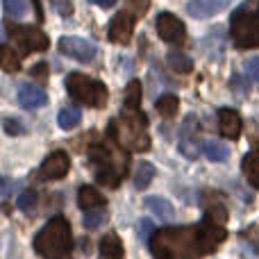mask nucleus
<instances>
[{"label":"nucleus","instance_id":"1","mask_svg":"<svg viewBox=\"0 0 259 259\" xmlns=\"http://www.w3.org/2000/svg\"><path fill=\"white\" fill-rule=\"evenodd\" d=\"M225 239V225L205 216L202 223L196 225L157 230L148 246L155 259H200L211 255Z\"/></svg>","mask_w":259,"mask_h":259},{"label":"nucleus","instance_id":"2","mask_svg":"<svg viewBox=\"0 0 259 259\" xmlns=\"http://www.w3.org/2000/svg\"><path fill=\"white\" fill-rule=\"evenodd\" d=\"M89 164L96 173L98 184L107 189H116L127 175L130 159L127 152L112 139H96L89 146Z\"/></svg>","mask_w":259,"mask_h":259},{"label":"nucleus","instance_id":"3","mask_svg":"<svg viewBox=\"0 0 259 259\" xmlns=\"http://www.w3.org/2000/svg\"><path fill=\"white\" fill-rule=\"evenodd\" d=\"M107 137L116 141L125 152H146L150 148L146 114H141V109L123 107V112L109 121Z\"/></svg>","mask_w":259,"mask_h":259},{"label":"nucleus","instance_id":"4","mask_svg":"<svg viewBox=\"0 0 259 259\" xmlns=\"http://www.w3.org/2000/svg\"><path fill=\"white\" fill-rule=\"evenodd\" d=\"M34 250L44 259H73V234L64 216L50 219L34 237Z\"/></svg>","mask_w":259,"mask_h":259},{"label":"nucleus","instance_id":"5","mask_svg":"<svg viewBox=\"0 0 259 259\" xmlns=\"http://www.w3.org/2000/svg\"><path fill=\"white\" fill-rule=\"evenodd\" d=\"M230 34L237 48H259V0H246L237 7L230 21Z\"/></svg>","mask_w":259,"mask_h":259},{"label":"nucleus","instance_id":"6","mask_svg":"<svg viewBox=\"0 0 259 259\" xmlns=\"http://www.w3.org/2000/svg\"><path fill=\"white\" fill-rule=\"evenodd\" d=\"M66 91L73 100L87 105V107H105L107 105V87L100 80H94L89 75H82V73H71L66 77Z\"/></svg>","mask_w":259,"mask_h":259},{"label":"nucleus","instance_id":"7","mask_svg":"<svg viewBox=\"0 0 259 259\" xmlns=\"http://www.w3.org/2000/svg\"><path fill=\"white\" fill-rule=\"evenodd\" d=\"M7 36L16 44V48L21 50V57L23 55H30V53H44V50H48V46H50L46 32H41L39 27H34V25L14 27V30L7 32Z\"/></svg>","mask_w":259,"mask_h":259},{"label":"nucleus","instance_id":"8","mask_svg":"<svg viewBox=\"0 0 259 259\" xmlns=\"http://www.w3.org/2000/svg\"><path fill=\"white\" fill-rule=\"evenodd\" d=\"M196 116L193 114H189L187 118H184V123L180 125V152H182L187 159H198L200 157V150H205V143H200V139L196 137Z\"/></svg>","mask_w":259,"mask_h":259},{"label":"nucleus","instance_id":"9","mask_svg":"<svg viewBox=\"0 0 259 259\" xmlns=\"http://www.w3.org/2000/svg\"><path fill=\"white\" fill-rule=\"evenodd\" d=\"M155 27H157V34H159L166 44L178 46V44H182L184 36H187V27H184V23L170 12H161L155 21Z\"/></svg>","mask_w":259,"mask_h":259},{"label":"nucleus","instance_id":"10","mask_svg":"<svg viewBox=\"0 0 259 259\" xmlns=\"http://www.w3.org/2000/svg\"><path fill=\"white\" fill-rule=\"evenodd\" d=\"M59 53L75 59V62L89 64L96 59V46H91L89 41L80 39V36H62L59 39Z\"/></svg>","mask_w":259,"mask_h":259},{"label":"nucleus","instance_id":"11","mask_svg":"<svg viewBox=\"0 0 259 259\" xmlns=\"http://www.w3.org/2000/svg\"><path fill=\"white\" fill-rule=\"evenodd\" d=\"M68 168H71L68 155L64 150H55V152H50L44 159V164H41L39 180H46V182H48V180H62L64 175L68 173Z\"/></svg>","mask_w":259,"mask_h":259},{"label":"nucleus","instance_id":"12","mask_svg":"<svg viewBox=\"0 0 259 259\" xmlns=\"http://www.w3.org/2000/svg\"><path fill=\"white\" fill-rule=\"evenodd\" d=\"M134 21H137V14L127 12V9L125 12H118L107 27L109 41H114V44H127L130 36H132V30H134Z\"/></svg>","mask_w":259,"mask_h":259},{"label":"nucleus","instance_id":"13","mask_svg":"<svg viewBox=\"0 0 259 259\" xmlns=\"http://www.w3.org/2000/svg\"><path fill=\"white\" fill-rule=\"evenodd\" d=\"M16 98H18V105H21V107L36 109V107H41V105H46L48 96H46V91L36 84H21L16 91Z\"/></svg>","mask_w":259,"mask_h":259},{"label":"nucleus","instance_id":"14","mask_svg":"<svg viewBox=\"0 0 259 259\" xmlns=\"http://www.w3.org/2000/svg\"><path fill=\"white\" fill-rule=\"evenodd\" d=\"M232 0H191L187 5V12L191 14L193 18H209L214 14L223 12Z\"/></svg>","mask_w":259,"mask_h":259},{"label":"nucleus","instance_id":"15","mask_svg":"<svg viewBox=\"0 0 259 259\" xmlns=\"http://www.w3.org/2000/svg\"><path fill=\"white\" fill-rule=\"evenodd\" d=\"M219 130L225 139H239L241 134V116L234 109H219Z\"/></svg>","mask_w":259,"mask_h":259},{"label":"nucleus","instance_id":"16","mask_svg":"<svg viewBox=\"0 0 259 259\" xmlns=\"http://www.w3.org/2000/svg\"><path fill=\"white\" fill-rule=\"evenodd\" d=\"M77 205L82 207L84 211H94V209H105L107 200L100 191H96L94 187H82L77 191Z\"/></svg>","mask_w":259,"mask_h":259},{"label":"nucleus","instance_id":"17","mask_svg":"<svg viewBox=\"0 0 259 259\" xmlns=\"http://www.w3.org/2000/svg\"><path fill=\"white\" fill-rule=\"evenodd\" d=\"M143 205H146L155 216H159L164 223H170V221L175 219L173 205H170L168 200H164V198H159V196H148L146 200H143Z\"/></svg>","mask_w":259,"mask_h":259},{"label":"nucleus","instance_id":"18","mask_svg":"<svg viewBox=\"0 0 259 259\" xmlns=\"http://www.w3.org/2000/svg\"><path fill=\"white\" fill-rule=\"evenodd\" d=\"M100 259H123V241L116 232H109L100 239Z\"/></svg>","mask_w":259,"mask_h":259},{"label":"nucleus","instance_id":"19","mask_svg":"<svg viewBox=\"0 0 259 259\" xmlns=\"http://www.w3.org/2000/svg\"><path fill=\"white\" fill-rule=\"evenodd\" d=\"M243 175H246L248 184L259 191V152H248L243 157Z\"/></svg>","mask_w":259,"mask_h":259},{"label":"nucleus","instance_id":"20","mask_svg":"<svg viewBox=\"0 0 259 259\" xmlns=\"http://www.w3.org/2000/svg\"><path fill=\"white\" fill-rule=\"evenodd\" d=\"M0 66L7 73L18 71V68H21V55H18V50H14L12 46L5 44L3 48H0Z\"/></svg>","mask_w":259,"mask_h":259},{"label":"nucleus","instance_id":"21","mask_svg":"<svg viewBox=\"0 0 259 259\" xmlns=\"http://www.w3.org/2000/svg\"><path fill=\"white\" fill-rule=\"evenodd\" d=\"M178 107H180V100H178V96H173V94L159 96V98H157V103H155V109L164 118L175 116V114H178Z\"/></svg>","mask_w":259,"mask_h":259},{"label":"nucleus","instance_id":"22","mask_svg":"<svg viewBox=\"0 0 259 259\" xmlns=\"http://www.w3.org/2000/svg\"><path fill=\"white\" fill-rule=\"evenodd\" d=\"M168 66L173 68L175 73H191L193 71V62L182 53V50H170L168 53Z\"/></svg>","mask_w":259,"mask_h":259},{"label":"nucleus","instance_id":"23","mask_svg":"<svg viewBox=\"0 0 259 259\" xmlns=\"http://www.w3.org/2000/svg\"><path fill=\"white\" fill-rule=\"evenodd\" d=\"M57 123H59V127L62 130H73V127H77L82 123V112L77 107H66V109H62L59 112V116H57Z\"/></svg>","mask_w":259,"mask_h":259},{"label":"nucleus","instance_id":"24","mask_svg":"<svg viewBox=\"0 0 259 259\" xmlns=\"http://www.w3.org/2000/svg\"><path fill=\"white\" fill-rule=\"evenodd\" d=\"M141 94H143L141 82H139V80H132V82L127 84V89H125L123 107H127V109H139V105H141Z\"/></svg>","mask_w":259,"mask_h":259},{"label":"nucleus","instance_id":"25","mask_svg":"<svg viewBox=\"0 0 259 259\" xmlns=\"http://www.w3.org/2000/svg\"><path fill=\"white\" fill-rule=\"evenodd\" d=\"M152 178H155V166H152L150 161H141L139 168H137V173H134V187L146 189L148 184L152 182Z\"/></svg>","mask_w":259,"mask_h":259},{"label":"nucleus","instance_id":"26","mask_svg":"<svg viewBox=\"0 0 259 259\" xmlns=\"http://www.w3.org/2000/svg\"><path fill=\"white\" fill-rule=\"evenodd\" d=\"M205 155L211 161H225L230 157V150L223 141H205Z\"/></svg>","mask_w":259,"mask_h":259},{"label":"nucleus","instance_id":"27","mask_svg":"<svg viewBox=\"0 0 259 259\" xmlns=\"http://www.w3.org/2000/svg\"><path fill=\"white\" fill-rule=\"evenodd\" d=\"M3 7L9 18H23L27 14V0H3Z\"/></svg>","mask_w":259,"mask_h":259},{"label":"nucleus","instance_id":"28","mask_svg":"<svg viewBox=\"0 0 259 259\" xmlns=\"http://www.w3.org/2000/svg\"><path fill=\"white\" fill-rule=\"evenodd\" d=\"M105 221H107V211L105 209H94V211H87L82 223H84L87 230H98Z\"/></svg>","mask_w":259,"mask_h":259},{"label":"nucleus","instance_id":"29","mask_svg":"<svg viewBox=\"0 0 259 259\" xmlns=\"http://www.w3.org/2000/svg\"><path fill=\"white\" fill-rule=\"evenodd\" d=\"M36 200H39L36 191H23V193H18V198H16V207L21 211H32L36 207Z\"/></svg>","mask_w":259,"mask_h":259},{"label":"nucleus","instance_id":"30","mask_svg":"<svg viewBox=\"0 0 259 259\" xmlns=\"http://www.w3.org/2000/svg\"><path fill=\"white\" fill-rule=\"evenodd\" d=\"M241 239H246V241L252 246V250H255L257 255H259V228H257V225H250V228L243 230V232H241Z\"/></svg>","mask_w":259,"mask_h":259},{"label":"nucleus","instance_id":"31","mask_svg":"<svg viewBox=\"0 0 259 259\" xmlns=\"http://www.w3.org/2000/svg\"><path fill=\"white\" fill-rule=\"evenodd\" d=\"M50 5H53V9L62 18L73 16V3H71V0H50Z\"/></svg>","mask_w":259,"mask_h":259},{"label":"nucleus","instance_id":"32","mask_svg":"<svg viewBox=\"0 0 259 259\" xmlns=\"http://www.w3.org/2000/svg\"><path fill=\"white\" fill-rule=\"evenodd\" d=\"M139 230H141V239H143V241L150 243V239L155 237V225H152V221L150 219H141Z\"/></svg>","mask_w":259,"mask_h":259},{"label":"nucleus","instance_id":"33","mask_svg":"<svg viewBox=\"0 0 259 259\" xmlns=\"http://www.w3.org/2000/svg\"><path fill=\"white\" fill-rule=\"evenodd\" d=\"M243 68H246L248 77H250L252 82H259V57H250L243 64Z\"/></svg>","mask_w":259,"mask_h":259},{"label":"nucleus","instance_id":"34","mask_svg":"<svg viewBox=\"0 0 259 259\" xmlns=\"http://www.w3.org/2000/svg\"><path fill=\"white\" fill-rule=\"evenodd\" d=\"M3 127H5V132L12 134V137H16V134H23V132H25V127H23L21 121H16V118H5Z\"/></svg>","mask_w":259,"mask_h":259},{"label":"nucleus","instance_id":"35","mask_svg":"<svg viewBox=\"0 0 259 259\" xmlns=\"http://www.w3.org/2000/svg\"><path fill=\"white\" fill-rule=\"evenodd\" d=\"M230 87H232V91L234 94H241V96H246L248 91V84H246V80H243L241 75H232V80H230Z\"/></svg>","mask_w":259,"mask_h":259},{"label":"nucleus","instance_id":"36","mask_svg":"<svg viewBox=\"0 0 259 259\" xmlns=\"http://www.w3.org/2000/svg\"><path fill=\"white\" fill-rule=\"evenodd\" d=\"M134 5V12H146L150 7V0H130Z\"/></svg>","mask_w":259,"mask_h":259},{"label":"nucleus","instance_id":"37","mask_svg":"<svg viewBox=\"0 0 259 259\" xmlns=\"http://www.w3.org/2000/svg\"><path fill=\"white\" fill-rule=\"evenodd\" d=\"M32 75L39 77V80H46V64H39V66H32Z\"/></svg>","mask_w":259,"mask_h":259},{"label":"nucleus","instance_id":"38","mask_svg":"<svg viewBox=\"0 0 259 259\" xmlns=\"http://www.w3.org/2000/svg\"><path fill=\"white\" fill-rule=\"evenodd\" d=\"M9 191H12V182L7 178H3V198H9Z\"/></svg>","mask_w":259,"mask_h":259},{"label":"nucleus","instance_id":"39","mask_svg":"<svg viewBox=\"0 0 259 259\" xmlns=\"http://www.w3.org/2000/svg\"><path fill=\"white\" fill-rule=\"evenodd\" d=\"M96 5H100V7H105V9H109V7H114V5L118 3V0H94Z\"/></svg>","mask_w":259,"mask_h":259},{"label":"nucleus","instance_id":"40","mask_svg":"<svg viewBox=\"0 0 259 259\" xmlns=\"http://www.w3.org/2000/svg\"><path fill=\"white\" fill-rule=\"evenodd\" d=\"M32 3H34V12H36V16H39V21H41V18H44V14H41V3L39 0H32Z\"/></svg>","mask_w":259,"mask_h":259}]
</instances>
